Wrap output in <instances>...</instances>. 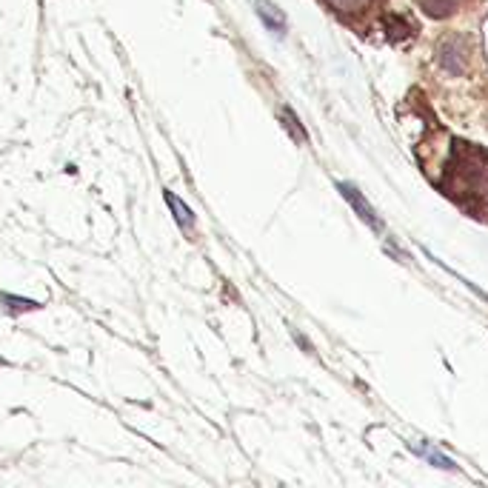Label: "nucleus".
I'll return each instance as SVG.
<instances>
[{
  "instance_id": "obj_1",
  "label": "nucleus",
  "mask_w": 488,
  "mask_h": 488,
  "mask_svg": "<svg viewBox=\"0 0 488 488\" xmlns=\"http://www.w3.org/2000/svg\"><path fill=\"white\" fill-rule=\"evenodd\" d=\"M443 189L454 200H463V194H468V203L483 200L488 194V154L475 143L457 140Z\"/></svg>"
},
{
  "instance_id": "obj_2",
  "label": "nucleus",
  "mask_w": 488,
  "mask_h": 488,
  "mask_svg": "<svg viewBox=\"0 0 488 488\" xmlns=\"http://www.w3.org/2000/svg\"><path fill=\"white\" fill-rule=\"evenodd\" d=\"M468 52H471L468 37H463V35H449V37L440 40L437 61H440L443 69L451 71V75H463L466 66H468Z\"/></svg>"
},
{
  "instance_id": "obj_3",
  "label": "nucleus",
  "mask_w": 488,
  "mask_h": 488,
  "mask_svg": "<svg viewBox=\"0 0 488 488\" xmlns=\"http://www.w3.org/2000/svg\"><path fill=\"white\" fill-rule=\"evenodd\" d=\"M340 192H343V197L349 200V203L354 206V211L360 214V220L371 228V232H377V235H383L385 232V226H383V220L377 218V211L371 209V203L368 200L360 194V189H354L352 183H340Z\"/></svg>"
},
{
  "instance_id": "obj_4",
  "label": "nucleus",
  "mask_w": 488,
  "mask_h": 488,
  "mask_svg": "<svg viewBox=\"0 0 488 488\" xmlns=\"http://www.w3.org/2000/svg\"><path fill=\"white\" fill-rule=\"evenodd\" d=\"M254 6H257V14H261V21L271 29V32L285 35V18L277 6H271L269 0H254Z\"/></svg>"
},
{
  "instance_id": "obj_5",
  "label": "nucleus",
  "mask_w": 488,
  "mask_h": 488,
  "mask_svg": "<svg viewBox=\"0 0 488 488\" xmlns=\"http://www.w3.org/2000/svg\"><path fill=\"white\" fill-rule=\"evenodd\" d=\"M460 4L463 0H420V6L428 18H449V14L460 9Z\"/></svg>"
},
{
  "instance_id": "obj_6",
  "label": "nucleus",
  "mask_w": 488,
  "mask_h": 488,
  "mask_svg": "<svg viewBox=\"0 0 488 488\" xmlns=\"http://www.w3.org/2000/svg\"><path fill=\"white\" fill-rule=\"evenodd\" d=\"M375 4L377 0H328V6H332L335 12H340V14H363Z\"/></svg>"
},
{
  "instance_id": "obj_7",
  "label": "nucleus",
  "mask_w": 488,
  "mask_h": 488,
  "mask_svg": "<svg viewBox=\"0 0 488 488\" xmlns=\"http://www.w3.org/2000/svg\"><path fill=\"white\" fill-rule=\"evenodd\" d=\"M414 451H418V454H423V457H426V460H428V463H434L437 468H449V471L454 468V463L449 460V457H443V454H437L434 449H428V446H414Z\"/></svg>"
},
{
  "instance_id": "obj_8",
  "label": "nucleus",
  "mask_w": 488,
  "mask_h": 488,
  "mask_svg": "<svg viewBox=\"0 0 488 488\" xmlns=\"http://www.w3.org/2000/svg\"><path fill=\"white\" fill-rule=\"evenodd\" d=\"M385 29H389V35L397 40V37H409L411 35V26L403 21V18H385Z\"/></svg>"
},
{
  "instance_id": "obj_9",
  "label": "nucleus",
  "mask_w": 488,
  "mask_h": 488,
  "mask_svg": "<svg viewBox=\"0 0 488 488\" xmlns=\"http://www.w3.org/2000/svg\"><path fill=\"white\" fill-rule=\"evenodd\" d=\"M169 203H171V206H175V211H178V220H180L183 226H189V228H192V223H194V218H192V211H189V209H186V206H180L175 194H169Z\"/></svg>"
},
{
  "instance_id": "obj_10",
  "label": "nucleus",
  "mask_w": 488,
  "mask_h": 488,
  "mask_svg": "<svg viewBox=\"0 0 488 488\" xmlns=\"http://www.w3.org/2000/svg\"><path fill=\"white\" fill-rule=\"evenodd\" d=\"M283 120H285V123H289V128H292V132H294V137H297L300 143H303V140H306V135H303V128H300V123L294 120V114H292L289 109H285V112H283Z\"/></svg>"
}]
</instances>
